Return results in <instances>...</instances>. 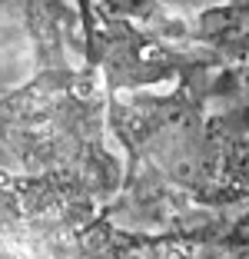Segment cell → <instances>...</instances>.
<instances>
[{"label": "cell", "instance_id": "obj_1", "mask_svg": "<svg viewBox=\"0 0 249 259\" xmlns=\"http://www.w3.org/2000/svg\"><path fill=\"white\" fill-rule=\"evenodd\" d=\"M189 44L206 47L219 63L249 60V0H226L189 17Z\"/></svg>", "mask_w": 249, "mask_h": 259}, {"label": "cell", "instance_id": "obj_3", "mask_svg": "<svg viewBox=\"0 0 249 259\" xmlns=\"http://www.w3.org/2000/svg\"><path fill=\"white\" fill-rule=\"evenodd\" d=\"M246 259H249V256H246Z\"/></svg>", "mask_w": 249, "mask_h": 259}, {"label": "cell", "instance_id": "obj_2", "mask_svg": "<svg viewBox=\"0 0 249 259\" xmlns=\"http://www.w3.org/2000/svg\"><path fill=\"white\" fill-rule=\"evenodd\" d=\"M196 239L210 259H246L249 256V199L219 209H196Z\"/></svg>", "mask_w": 249, "mask_h": 259}]
</instances>
